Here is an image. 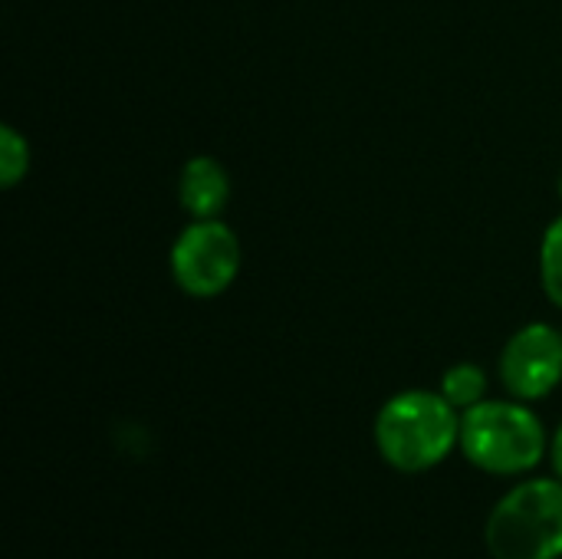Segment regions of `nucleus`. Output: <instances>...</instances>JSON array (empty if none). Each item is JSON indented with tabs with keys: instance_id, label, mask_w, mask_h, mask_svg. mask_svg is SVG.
I'll return each mask as SVG.
<instances>
[{
	"instance_id": "1",
	"label": "nucleus",
	"mask_w": 562,
	"mask_h": 559,
	"mask_svg": "<svg viewBox=\"0 0 562 559\" xmlns=\"http://www.w3.org/2000/svg\"><path fill=\"white\" fill-rule=\"evenodd\" d=\"M375 445L402 474L431 471L461 445V412L441 392H398L375 418Z\"/></svg>"
},
{
	"instance_id": "2",
	"label": "nucleus",
	"mask_w": 562,
	"mask_h": 559,
	"mask_svg": "<svg viewBox=\"0 0 562 559\" xmlns=\"http://www.w3.org/2000/svg\"><path fill=\"white\" fill-rule=\"evenodd\" d=\"M464 458L497 478H517L533 471L547 458V428L527 402H477L461 412V445Z\"/></svg>"
},
{
	"instance_id": "3",
	"label": "nucleus",
	"mask_w": 562,
	"mask_h": 559,
	"mask_svg": "<svg viewBox=\"0 0 562 559\" xmlns=\"http://www.w3.org/2000/svg\"><path fill=\"white\" fill-rule=\"evenodd\" d=\"M484 540L494 559H560V478H533L507 491L487 517Z\"/></svg>"
},
{
	"instance_id": "4",
	"label": "nucleus",
	"mask_w": 562,
	"mask_h": 559,
	"mask_svg": "<svg viewBox=\"0 0 562 559\" xmlns=\"http://www.w3.org/2000/svg\"><path fill=\"white\" fill-rule=\"evenodd\" d=\"M237 270L240 241L217 217H201L188 224L171 247V277L184 293L198 300L224 293L237 280Z\"/></svg>"
},
{
	"instance_id": "5",
	"label": "nucleus",
	"mask_w": 562,
	"mask_h": 559,
	"mask_svg": "<svg viewBox=\"0 0 562 559\" xmlns=\"http://www.w3.org/2000/svg\"><path fill=\"white\" fill-rule=\"evenodd\" d=\"M501 379L520 402L547 399L562 382V333L547 323H530L510 336L501 353Z\"/></svg>"
},
{
	"instance_id": "6",
	"label": "nucleus",
	"mask_w": 562,
	"mask_h": 559,
	"mask_svg": "<svg viewBox=\"0 0 562 559\" xmlns=\"http://www.w3.org/2000/svg\"><path fill=\"white\" fill-rule=\"evenodd\" d=\"M178 198L184 204V211L201 221V217H217L231 198V178L224 171V165L217 158L198 155L184 165L181 171V188Z\"/></svg>"
},
{
	"instance_id": "7",
	"label": "nucleus",
	"mask_w": 562,
	"mask_h": 559,
	"mask_svg": "<svg viewBox=\"0 0 562 559\" xmlns=\"http://www.w3.org/2000/svg\"><path fill=\"white\" fill-rule=\"evenodd\" d=\"M441 395L458 409V412H468L474 409L477 402H484L487 395V376L481 366L474 362H458L445 372L441 379Z\"/></svg>"
},
{
	"instance_id": "8",
	"label": "nucleus",
	"mask_w": 562,
	"mask_h": 559,
	"mask_svg": "<svg viewBox=\"0 0 562 559\" xmlns=\"http://www.w3.org/2000/svg\"><path fill=\"white\" fill-rule=\"evenodd\" d=\"M540 280L543 290L550 297V303H557L562 310V217H557L547 234H543V247H540Z\"/></svg>"
},
{
	"instance_id": "9",
	"label": "nucleus",
	"mask_w": 562,
	"mask_h": 559,
	"mask_svg": "<svg viewBox=\"0 0 562 559\" xmlns=\"http://www.w3.org/2000/svg\"><path fill=\"white\" fill-rule=\"evenodd\" d=\"M26 171H30V145L13 125H3L0 128V185L13 188Z\"/></svg>"
},
{
	"instance_id": "10",
	"label": "nucleus",
	"mask_w": 562,
	"mask_h": 559,
	"mask_svg": "<svg viewBox=\"0 0 562 559\" xmlns=\"http://www.w3.org/2000/svg\"><path fill=\"white\" fill-rule=\"evenodd\" d=\"M550 455H553V468H557V478L562 481V425L557 428V435H553V448H550Z\"/></svg>"
},
{
	"instance_id": "11",
	"label": "nucleus",
	"mask_w": 562,
	"mask_h": 559,
	"mask_svg": "<svg viewBox=\"0 0 562 559\" xmlns=\"http://www.w3.org/2000/svg\"><path fill=\"white\" fill-rule=\"evenodd\" d=\"M560 194H562V175H560Z\"/></svg>"
}]
</instances>
